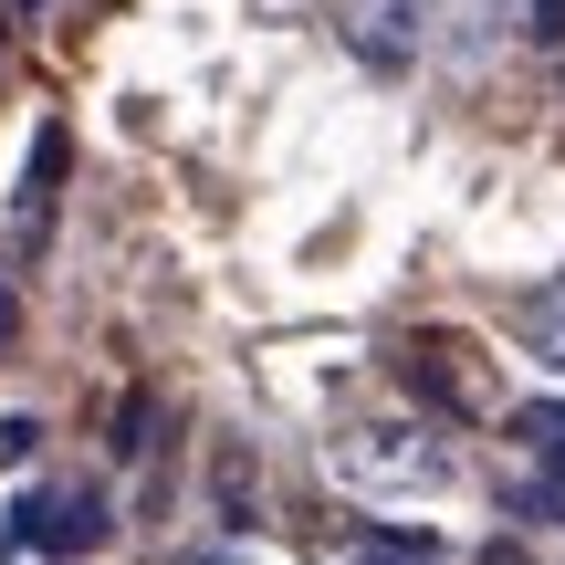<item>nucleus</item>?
<instances>
[{
  "label": "nucleus",
  "instance_id": "3",
  "mask_svg": "<svg viewBox=\"0 0 565 565\" xmlns=\"http://www.w3.org/2000/svg\"><path fill=\"white\" fill-rule=\"evenodd\" d=\"M105 534H116V513H105L95 492H74V482H42V492H21V503H11V555L74 565V555H95Z\"/></svg>",
  "mask_w": 565,
  "mask_h": 565
},
{
  "label": "nucleus",
  "instance_id": "1",
  "mask_svg": "<svg viewBox=\"0 0 565 565\" xmlns=\"http://www.w3.org/2000/svg\"><path fill=\"white\" fill-rule=\"evenodd\" d=\"M324 471H335L356 503H419V492L461 482V450L429 419H335L324 429Z\"/></svg>",
  "mask_w": 565,
  "mask_h": 565
},
{
  "label": "nucleus",
  "instance_id": "9",
  "mask_svg": "<svg viewBox=\"0 0 565 565\" xmlns=\"http://www.w3.org/2000/svg\"><path fill=\"white\" fill-rule=\"evenodd\" d=\"M21 11H42V0H21Z\"/></svg>",
  "mask_w": 565,
  "mask_h": 565
},
{
  "label": "nucleus",
  "instance_id": "6",
  "mask_svg": "<svg viewBox=\"0 0 565 565\" xmlns=\"http://www.w3.org/2000/svg\"><path fill=\"white\" fill-rule=\"evenodd\" d=\"M63 189V126H42L32 137V189H21V221H42V200Z\"/></svg>",
  "mask_w": 565,
  "mask_h": 565
},
{
  "label": "nucleus",
  "instance_id": "8",
  "mask_svg": "<svg viewBox=\"0 0 565 565\" xmlns=\"http://www.w3.org/2000/svg\"><path fill=\"white\" fill-rule=\"evenodd\" d=\"M356 565H419V555H356Z\"/></svg>",
  "mask_w": 565,
  "mask_h": 565
},
{
  "label": "nucleus",
  "instance_id": "2",
  "mask_svg": "<svg viewBox=\"0 0 565 565\" xmlns=\"http://www.w3.org/2000/svg\"><path fill=\"white\" fill-rule=\"evenodd\" d=\"M335 32L366 74H419L429 32H440V0H335Z\"/></svg>",
  "mask_w": 565,
  "mask_h": 565
},
{
  "label": "nucleus",
  "instance_id": "5",
  "mask_svg": "<svg viewBox=\"0 0 565 565\" xmlns=\"http://www.w3.org/2000/svg\"><path fill=\"white\" fill-rule=\"evenodd\" d=\"M513 440H524V461L545 471V482L565 492V398H534V408H513Z\"/></svg>",
  "mask_w": 565,
  "mask_h": 565
},
{
  "label": "nucleus",
  "instance_id": "7",
  "mask_svg": "<svg viewBox=\"0 0 565 565\" xmlns=\"http://www.w3.org/2000/svg\"><path fill=\"white\" fill-rule=\"evenodd\" d=\"M524 21H534V32H545V42H565V0H534Z\"/></svg>",
  "mask_w": 565,
  "mask_h": 565
},
{
  "label": "nucleus",
  "instance_id": "4",
  "mask_svg": "<svg viewBox=\"0 0 565 565\" xmlns=\"http://www.w3.org/2000/svg\"><path fill=\"white\" fill-rule=\"evenodd\" d=\"M513 345H524V356H545V366H565V273L534 282V294L513 303Z\"/></svg>",
  "mask_w": 565,
  "mask_h": 565
}]
</instances>
